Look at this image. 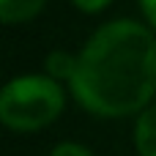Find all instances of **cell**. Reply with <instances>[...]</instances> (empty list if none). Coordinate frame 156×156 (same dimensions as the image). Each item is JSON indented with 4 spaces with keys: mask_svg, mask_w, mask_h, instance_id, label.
Masks as SVG:
<instances>
[{
    "mask_svg": "<svg viewBox=\"0 0 156 156\" xmlns=\"http://www.w3.org/2000/svg\"><path fill=\"white\" fill-rule=\"evenodd\" d=\"M49 156H96L88 145H82V143H74V140H63V143H58Z\"/></svg>",
    "mask_w": 156,
    "mask_h": 156,
    "instance_id": "cell-6",
    "label": "cell"
},
{
    "mask_svg": "<svg viewBox=\"0 0 156 156\" xmlns=\"http://www.w3.org/2000/svg\"><path fill=\"white\" fill-rule=\"evenodd\" d=\"M112 0H71V5L82 14H101Z\"/></svg>",
    "mask_w": 156,
    "mask_h": 156,
    "instance_id": "cell-7",
    "label": "cell"
},
{
    "mask_svg": "<svg viewBox=\"0 0 156 156\" xmlns=\"http://www.w3.org/2000/svg\"><path fill=\"white\" fill-rule=\"evenodd\" d=\"M66 110V90L44 71L16 74L0 93V123L16 134H33L52 126Z\"/></svg>",
    "mask_w": 156,
    "mask_h": 156,
    "instance_id": "cell-2",
    "label": "cell"
},
{
    "mask_svg": "<svg viewBox=\"0 0 156 156\" xmlns=\"http://www.w3.org/2000/svg\"><path fill=\"white\" fill-rule=\"evenodd\" d=\"M132 140H134L137 156H156V104L145 107L134 118Z\"/></svg>",
    "mask_w": 156,
    "mask_h": 156,
    "instance_id": "cell-3",
    "label": "cell"
},
{
    "mask_svg": "<svg viewBox=\"0 0 156 156\" xmlns=\"http://www.w3.org/2000/svg\"><path fill=\"white\" fill-rule=\"evenodd\" d=\"M74 71H77V52H69V49H52L47 52L44 58V74L52 77L55 82H71L74 80Z\"/></svg>",
    "mask_w": 156,
    "mask_h": 156,
    "instance_id": "cell-5",
    "label": "cell"
},
{
    "mask_svg": "<svg viewBox=\"0 0 156 156\" xmlns=\"http://www.w3.org/2000/svg\"><path fill=\"white\" fill-rule=\"evenodd\" d=\"M47 0H0V22L3 25H25L33 22L44 11Z\"/></svg>",
    "mask_w": 156,
    "mask_h": 156,
    "instance_id": "cell-4",
    "label": "cell"
},
{
    "mask_svg": "<svg viewBox=\"0 0 156 156\" xmlns=\"http://www.w3.org/2000/svg\"><path fill=\"white\" fill-rule=\"evenodd\" d=\"M137 3H140V11L145 16V25L156 33V0H137Z\"/></svg>",
    "mask_w": 156,
    "mask_h": 156,
    "instance_id": "cell-8",
    "label": "cell"
},
{
    "mask_svg": "<svg viewBox=\"0 0 156 156\" xmlns=\"http://www.w3.org/2000/svg\"><path fill=\"white\" fill-rule=\"evenodd\" d=\"M69 90L96 118H137L156 96V33L126 16L99 25L77 52Z\"/></svg>",
    "mask_w": 156,
    "mask_h": 156,
    "instance_id": "cell-1",
    "label": "cell"
}]
</instances>
